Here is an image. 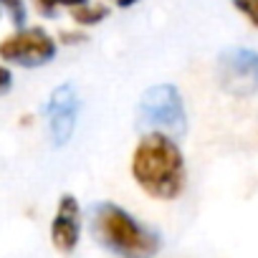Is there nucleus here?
<instances>
[{
  "label": "nucleus",
  "mask_w": 258,
  "mask_h": 258,
  "mask_svg": "<svg viewBox=\"0 0 258 258\" xmlns=\"http://www.w3.org/2000/svg\"><path fill=\"white\" fill-rule=\"evenodd\" d=\"M218 84L238 99L258 94V51L243 46L223 48L218 53Z\"/></svg>",
  "instance_id": "20e7f679"
},
{
  "label": "nucleus",
  "mask_w": 258,
  "mask_h": 258,
  "mask_svg": "<svg viewBox=\"0 0 258 258\" xmlns=\"http://www.w3.org/2000/svg\"><path fill=\"white\" fill-rule=\"evenodd\" d=\"M132 177L155 200H175L187 182L180 145L162 132L145 135L132 152Z\"/></svg>",
  "instance_id": "f257e3e1"
},
{
  "label": "nucleus",
  "mask_w": 258,
  "mask_h": 258,
  "mask_svg": "<svg viewBox=\"0 0 258 258\" xmlns=\"http://www.w3.org/2000/svg\"><path fill=\"white\" fill-rule=\"evenodd\" d=\"M71 16H74V21L81 23V26H96V23H101V21L109 16V8H106V6H91V3H86V6H81V8H74Z\"/></svg>",
  "instance_id": "6e6552de"
},
{
  "label": "nucleus",
  "mask_w": 258,
  "mask_h": 258,
  "mask_svg": "<svg viewBox=\"0 0 258 258\" xmlns=\"http://www.w3.org/2000/svg\"><path fill=\"white\" fill-rule=\"evenodd\" d=\"M79 240H81V208L74 195H63L51 220V243L56 250L69 255L76 250Z\"/></svg>",
  "instance_id": "0eeeda50"
},
{
  "label": "nucleus",
  "mask_w": 258,
  "mask_h": 258,
  "mask_svg": "<svg viewBox=\"0 0 258 258\" xmlns=\"http://www.w3.org/2000/svg\"><path fill=\"white\" fill-rule=\"evenodd\" d=\"M56 41L43 28H18L13 36L0 41V58L21 66V69H38L56 58Z\"/></svg>",
  "instance_id": "39448f33"
},
{
  "label": "nucleus",
  "mask_w": 258,
  "mask_h": 258,
  "mask_svg": "<svg viewBox=\"0 0 258 258\" xmlns=\"http://www.w3.org/2000/svg\"><path fill=\"white\" fill-rule=\"evenodd\" d=\"M79 119V96L71 84H61L51 91L46 101V124L53 147H63L71 142Z\"/></svg>",
  "instance_id": "423d86ee"
},
{
  "label": "nucleus",
  "mask_w": 258,
  "mask_h": 258,
  "mask_svg": "<svg viewBox=\"0 0 258 258\" xmlns=\"http://www.w3.org/2000/svg\"><path fill=\"white\" fill-rule=\"evenodd\" d=\"M11 86H13V74L6 66H0V94L11 91Z\"/></svg>",
  "instance_id": "f8f14e48"
},
{
  "label": "nucleus",
  "mask_w": 258,
  "mask_h": 258,
  "mask_svg": "<svg viewBox=\"0 0 258 258\" xmlns=\"http://www.w3.org/2000/svg\"><path fill=\"white\" fill-rule=\"evenodd\" d=\"M86 3H89V0H36L41 16H46V18H56V13H58L61 8L74 11V8H81V6H86Z\"/></svg>",
  "instance_id": "1a4fd4ad"
},
{
  "label": "nucleus",
  "mask_w": 258,
  "mask_h": 258,
  "mask_svg": "<svg viewBox=\"0 0 258 258\" xmlns=\"http://www.w3.org/2000/svg\"><path fill=\"white\" fill-rule=\"evenodd\" d=\"M89 225L94 238L116 258H155L162 248L160 235L150 225L109 200L89 208Z\"/></svg>",
  "instance_id": "f03ea898"
},
{
  "label": "nucleus",
  "mask_w": 258,
  "mask_h": 258,
  "mask_svg": "<svg viewBox=\"0 0 258 258\" xmlns=\"http://www.w3.org/2000/svg\"><path fill=\"white\" fill-rule=\"evenodd\" d=\"M233 8L240 16H245V21L253 28H258V0H233Z\"/></svg>",
  "instance_id": "9b49d317"
},
{
  "label": "nucleus",
  "mask_w": 258,
  "mask_h": 258,
  "mask_svg": "<svg viewBox=\"0 0 258 258\" xmlns=\"http://www.w3.org/2000/svg\"><path fill=\"white\" fill-rule=\"evenodd\" d=\"M111 3H116V8H132V6L140 3V0H111Z\"/></svg>",
  "instance_id": "ddd939ff"
},
{
  "label": "nucleus",
  "mask_w": 258,
  "mask_h": 258,
  "mask_svg": "<svg viewBox=\"0 0 258 258\" xmlns=\"http://www.w3.org/2000/svg\"><path fill=\"white\" fill-rule=\"evenodd\" d=\"M137 121L145 129L162 132L170 137H182L187 132V111L177 86L155 84L150 86L137 104Z\"/></svg>",
  "instance_id": "7ed1b4c3"
},
{
  "label": "nucleus",
  "mask_w": 258,
  "mask_h": 258,
  "mask_svg": "<svg viewBox=\"0 0 258 258\" xmlns=\"http://www.w3.org/2000/svg\"><path fill=\"white\" fill-rule=\"evenodd\" d=\"M0 8L11 16V21H13L16 28H26V18H28L26 0H0Z\"/></svg>",
  "instance_id": "9d476101"
}]
</instances>
